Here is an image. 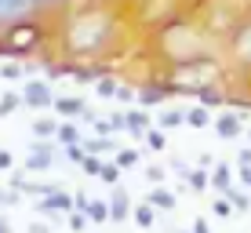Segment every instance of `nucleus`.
<instances>
[{
    "mask_svg": "<svg viewBox=\"0 0 251 233\" xmlns=\"http://www.w3.org/2000/svg\"><path fill=\"white\" fill-rule=\"evenodd\" d=\"M58 124H62L58 117H37V120H33V139H55Z\"/></svg>",
    "mask_w": 251,
    "mask_h": 233,
    "instance_id": "nucleus-21",
    "label": "nucleus"
},
{
    "mask_svg": "<svg viewBox=\"0 0 251 233\" xmlns=\"http://www.w3.org/2000/svg\"><path fill=\"white\" fill-rule=\"evenodd\" d=\"M15 109H22V95L19 91H4V95H0V120L11 117Z\"/></svg>",
    "mask_w": 251,
    "mask_h": 233,
    "instance_id": "nucleus-27",
    "label": "nucleus"
},
{
    "mask_svg": "<svg viewBox=\"0 0 251 233\" xmlns=\"http://www.w3.org/2000/svg\"><path fill=\"white\" fill-rule=\"evenodd\" d=\"M33 211H37V219H48V222H58V219H62V215H58V208L51 204V193L40 197V201L33 204Z\"/></svg>",
    "mask_w": 251,
    "mask_h": 233,
    "instance_id": "nucleus-26",
    "label": "nucleus"
},
{
    "mask_svg": "<svg viewBox=\"0 0 251 233\" xmlns=\"http://www.w3.org/2000/svg\"><path fill=\"white\" fill-rule=\"evenodd\" d=\"M229 51L240 66H251V22H237V29L229 33Z\"/></svg>",
    "mask_w": 251,
    "mask_h": 233,
    "instance_id": "nucleus-6",
    "label": "nucleus"
},
{
    "mask_svg": "<svg viewBox=\"0 0 251 233\" xmlns=\"http://www.w3.org/2000/svg\"><path fill=\"white\" fill-rule=\"evenodd\" d=\"M66 62H69V58H66ZM69 77H73V80H80V84H91V80H99V77H106V66L69 62Z\"/></svg>",
    "mask_w": 251,
    "mask_h": 233,
    "instance_id": "nucleus-13",
    "label": "nucleus"
},
{
    "mask_svg": "<svg viewBox=\"0 0 251 233\" xmlns=\"http://www.w3.org/2000/svg\"><path fill=\"white\" fill-rule=\"evenodd\" d=\"M55 4H69V0H37L40 11H44V7H55Z\"/></svg>",
    "mask_w": 251,
    "mask_h": 233,
    "instance_id": "nucleus-46",
    "label": "nucleus"
},
{
    "mask_svg": "<svg viewBox=\"0 0 251 233\" xmlns=\"http://www.w3.org/2000/svg\"><path fill=\"white\" fill-rule=\"evenodd\" d=\"M248 142H251V128H248Z\"/></svg>",
    "mask_w": 251,
    "mask_h": 233,
    "instance_id": "nucleus-49",
    "label": "nucleus"
},
{
    "mask_svg": "<svg viewBox=\"0 0 251 233\" xmlns=\"http://www.w3.org/2000/svg\"><path fill=\"white\" fill-rule=\"evenodd\" d=\"M117 102H124V106H131V102H138V91L131 88V84H120V88H117Z\"/></svg>",
    "mask_w": 251,
    "mask_h": 233,
    "instance_id": "nucleus-34",
    "label": "nucleus"
},
{
    "mask_svg": "<svg viewBox=\"0 0 251 233\" xmlns=\"http://www.w3.org/2000/svg\"><path fill=\"white\" fill-rule=\"evenodd\" d=\"M55 142H58V146H80V142H84V135H80V128H76L73 120H62V124H58Z\"/></svg>",
    "mask_w": 251,
    "mask_h": 233,
    "instance_id": "nucleus-19",
    "label": "nucleus"
},
{
    "mask_svg": "<svg viewBox=\"0 0 251 233\" xmlns=\"http://www.w3.org/2000/svg\"><path fill=\"white\" fill-rule=\"evenodd\" d=\"M51 204L58 208V215H69V211H76V204H73V193H66V189H55V193H51Z\"/></svg>",
    "mask_w": 251,
    "mask_h": 233,
    "instance_id": "nucleus-30",
    "label": "nucleus"
},
{
    "mask_svg": "<svg viewBox=\"0 0 251 233\" xmlns=\"http://www.w3.org/2000/svg\"><path fill=\"white\" fill-rule=\"evenodd\" d=\"M117 88H120L117 77H99V80H95V95H99V99H117Z\"/></svg>",
    "mask_w": 251,
    "mask_h": 233,
    "instance_id": "nucleus-28",
    "label": "nucleus"
},
{
    "mask_svg": "<svg viewBox=\"0 0 251 233\" xmlns=\"http://www.w3.org/2000/svg\"><path fill=\"white\" fill-rule=\"evenodd\" d=\"M62 153H66V157L76 164V168H80V164H84V157H88V153H84V146H62Z\"/></svg>",
    "mask_w": 251,
    "mask_h": 233,
    "instance_id": "nucleus-36",
    "label": "nucleus"
},
{
    "mask_svg": "<svg viewBox=\"0 0 251 233\" xmlns=\"http://www.w3.org/2000/svg\"><path fill=\"white\" fill-rule=\"evenodd\" d=\"M211 124H215V117H211V109H207V106H201V102H197L193 109H186V128L204 131V128H211Z\"/></svg>",
    "mask_w": 251,
    "mask_h": 233,
    "instance_id": "nucleus-16",
    "label": "nucleus"
},
{
    "mask_svg": "<svg viewBox=\"0 0 251 233\" xmlns=\"http://www.w3.org/2000/svg\"><path fill=\"white\" fill-rule=\"evenodd\" d=\"M142 142H146V150H153V153H164V150H168V131L153 124L150 131H146V139H142Z\"/></svg>",
    "mask_w": 251,
    "mask_h": 233,
    "instance_id": "nucleus-24",
    "label": "nucleus"
},
{
    "mask_svg": "<svg viewBox=\"0 0 251 233\" xmlns=\"http://www.w3.org/2000/svg\"><path fill=\"white\" fill-rule=\"evenodd\" d=\"M55 113L58 117H84L88 113V102L80 95H58L55 99Z\"/></svg>",
    "mask_w": 251,
    "mask_h": 233,
    "instance_id": "nucleus-11",
    "label": "nucleus"
},
{
    "mask_svg": "<svg viewBox=\"0 0 251 233\" xmlns=\"http://www.w3.org/2000/svg\"><path fill=\"white\" fill-rule=\"evenodd\" d=\"M25 233H51V226H48V219H37V222H29Z\"/></svg>",
    "mask_w": 251,
    "mask_h": 233,
    "instance_id": "nucleus-42",
    "label": "nucleus"
},
{
    "mask_svg": "<svg viewBox=\"0 0 251 233\" xmlns=\"http://www.w3.org/2000/svg\"><path fill=\"white\" fill-rule=\"evenodd\" d=\"M178 233H193V230H178Z\"/></svg>",
    "mask_w": 251,
    "mask_h": 233,
    "instance_id": "nucleus-50",
    "label": "nucleus"
},
{
    "mask_svg": "<svg viewBox=\"0 0 251 233\" xmlns=\"http://www.w3.org/2000/svg\"><path fill=\"white\" fill-rule=\"evenodd\" d=\"M124 117H127V135L142 142V139H146V131L153 128V117L146 113L142 106H135V109H124Z\"/></svg>",
    "mask_w": 251,
    "mask_h": 233,
    "instance_id": "nucleus-8",
    "label": "nucleus"
},
{
    "mask_svg": "<svg viewBox=\"0 0 251 233\" xmlns=\"http://www.w3.org/2000/svg\"><path fill=\"white\" fill-rule=\"evenodd\" d=\"M84 153H91V157H102V153H117L120 150V142H117V135H91V139H84Z\"/></svg>",
    "mask_w": 251,
    "mask_h": 233,
    "instance_id": "nucleus-10",
    "label": "nucleus"
},
{
    "mask_svg": "<svg viewBox=\"0 0 251 233\" xmlns=\"http://www.w3.org/2000/svg\"><path fill=\"white\" fill-rule=\"evenodd\" d=\"M22 95V106L25 109H55V88H51L48 80H40V77H33V80H25V88L19 91Z\"/></svg>",
    "mask_w": 251,
    "mask_h": 233,
    "instance_id": "nucleus-4",
    "label": "nucleus"
},
{
    "mask_svg": "<svg viewBox=\"0 0 251 233\" xmlns=\"http://www.w3.org/2000/svg\"><path fill=\"white\" fill-rule=\"evenodd\" d=\"M58 146L55 139H33L29 146V153H25V160H22V171H51L58 164Z\"/></svg>",
    "mask_w": 251,
    "mask_h": 233,
    "instance_id": "nucleus-3",
    "label": "nucleus"
},
{
    "mask_svg": "<svg viewBox=\"0 0 251 233\" xmlns=\"http://www.w3.org/2000/svg\"><path fill=\"white\" fill-rule=\"evenodd\" d=\"M197 168H215V160H211V153H201V164Z\"/></svg>",
    "mask_w": 251,
    "mask_h": 233,
    "instance_id": "nucleus-47",
    "label": "nucleus"
},
{
    "mask_svg": "<svg viewBox=\"0 0 251 233\" xmlns=\"http://www.w3.org/2000/svg\"><path fill=\"white\" fill-rule=\"evenodd\" d=\"M193 233H211V226H207V219H193V226H189Z\"/></svg>",
    "mask_w": 251,
    "mask_h": 233,
    "instance_id": "nucleus-43",
    "label": "nucleus"
},
{
    "mask_svg": "<svg viewBox=\"0 0 251 233\" xmlns=\"http://www.w3.org/2000/svg\"><path fill=\"white\" fill-rule=\"evenodd\" d=\"M211 128H215V135H219V139H237V135H244V117L233 113V109H226V113L215 117Z\"/></svg>",
    "mask_w": 251,
    "mask_h": 233,
    "instance_id": "nucleus-7",
    "label": "nucleus"
},
{
    "mask_svg": "<svg viewBox=\"0 0 251 233\" xmlns=\"http://www.w3.org/2000/svg\"><path fill=\"white\" fill-rule=\"evenodd\" d=\"M48 26L40 22V15H22V19L0 26V58H25L37 55L48 44Z\"/></svg>",
    "mask_w": 251,
    "mask_h": 233,
    "instance_id": "nucleus-2",
    "label": "nucleus"
},
{
    "mask_svg": "<svg viewBox=\"0 0 251 233\" xmlns=\"http://www.w3.org/2000/svg\"><path fill=\"white\" fill-rule=\"evenodd\" d=\"M37 70H44V66H37V62H4L0 66V80H22V77H29V73H37Z\"/></svg>",
    "mask_w": 251,
    "mask_h": 233,
    "instance_id": "nucleus-15",
    "label": "nucleus"
},
{
    "mask_svg": "<svg viewBox=\"0 0 251 233\" xmlns=\"http://www.w3.org/2000/svg\"><path fill=\"white\" fill-rule=\"evenodd\" d=\"M106 201H109V222H113V226L131 219V208H135V204H131V193H127L124 186H113Z\"/></svg>",
    "mask_w": 251,
    "mask_h": 233,
    "instance_id": "nucleus-5",
    "label": "nucleus"
},
{
    "mask_svg": "<svg viewBox=\"0 0 251 233\" xmlns=\"http://www.w3.org/2000/svg\"><path fill=\"white\" fill-rule=\"evenodd\" d=\"M211 189H219V193H229L233 189V168L229 164H215L211 168Z\"/></svg>",
    "mask_w": 251,
    "mask_h": 233,
    "instance_id": "nucleus-17",
    "label": "nucleus"
},
{
    "mask_svg": "<svg viewBox=\"0 0 251 233\" xmlns=\"http://www.w3.org/2000/svg\"><path fill=\"white\" fill-rule=\"evenodd\" d=\"M153 124L164 128V131H171V128H182V124H186V109H178V106H164Z\"/></svg>",
    "mask_w": 251,
    "mask_h": 233,
    "instance_id": "nucleus-14",
    "label": "nucleus"
},
{
    "mask_svg": "<svg viewBox=\"0 0 251 233\" xmlns=\"http://www.w3.org/2000/svg\"><path fill=\"white\" fill-rule=\"evenodd\" d=\"M0 171H15V157H11V150H0Z\"/></svg>",
    "mask_w": 251,
    "mask_h": 233,
    "instance_id": "nucleus-41",
    "label": "nucleus"
},
{
    "mask_svg": "<svg viewBox=\"0 0 251 233\" xmlns=\"http://www.w3.org/2000/svg\"><path fill=\"white\" fill-rule=\"evenodd\" d=\"M142 201H150L157 211H175V208H178V197H175V189H168V186H153L150 193L142 197Z\"/></svg>",
    "mask_w": 251,
    "mask_h": 233,
    "instance_id": "nucleus-9",
    "label": "nucleus"
},
{
    "mask_svg": "<svg viewBox=\"0 0 251 233\" xmlns=\"http://www.w3.org/2000/svg\"><path fill=\"white\" fill-rule=\"evenodd\" d=\"M66 226H69V230H73V233H84V230H88V226H91V219H88V215H84V211H69V219H66Z\"/></svg>",
    "mask_w": 251,
    "mask_h": 233,
    "instance_id": "nucleus-31",
    "label": "nucleus"
},
{
    "mask_svg": "<svg viewBox=\"0 0 251 233\" xmlns=\"http://www.w3.org/2000/svg\"><path fill=\"white\" fill-rule=\"evenodd\" d=\"M211 211L215 215H219V219H229V215H237V211H233V204H229V197H215V204H211Z\"/></svg>",
    "mask_w": 251,
    "mask_h": 233,
    "instance_id": "nucleus-33",
    "label": "nucleus"
},
{
    "mask_svg": "<svg viewBox=\"0 0 251 233\" xmlns=\"http://www.w3.org/2000/svg\"><path fill=\"white\" fill-rule=\"evenodd\" d=\"M207 186H211V171H207V168H189V171H186V189L204 193Z\"/></svg>",
    "mask_w": 251,
    "mask_h": 233,
    "instance_id": "nucleus-20",
    "label": "nucleus"
},
{
    "mask_svg": "<svg viewBox=\"0 0 251 233\" xmlns=\"http://www.w3.org/2000/svg\"><path fill=\"white\" fill-rule=\"evenodd\" d=\"M80 171H84V175H99V171H102V160L88 153V157H84V164H80Z\"/></svg>",
    "mask_w": 251,
    "mask_h": 233,
    "instance_id": "nucleus-37",
    "label": "nucleus"
},
{
    "mask_svg": "<svg viewBox=\"0 0 251 233\" xmlns=\"http://www.w3.org/2000/svg\"><path fill=\"white\" fill-rule=\"evenodd\" d=\"M113 160L120 168H138V164H142V150H138V146H120L113 153Z\"/></svg>",
    "mask_w": 251,
    "mask_h": 233,
    "instance_id": "nucleus-23",
    "label": "nucleus"
},
{
    "mask_svg": "<svg viewBox=\"0 0 251 233\" xmlns=\"http://www.w3.org/2000/svg\"><path fill=\"white\" fill-rule=\"evenodd\" d=\"M19 201H22V193H15V189H0V208H15Z\"/></svg>",
    "mask_w": 251,
    "mask_h": 233,
    "instance_id": "nucleus-38",
    "label": "nucleus"
},
{
    "mask_svg": "<svg viewBox=\"0 0 251 233\" xmlns=\"http://www.w3.org/2000/svg\"><path fill=\"white\" fill-rule=\"evenodd\" d=\"M168 84H146V88H138V106L150 109V106H164L168 102Z\"/></svg>",
    "mask_w": 251,
    "mask_h": 233,
    "instance_id": "nucleus-12",
    "label": "nucleus"
},
{
    "mask_svg": "<svg viewBox=\"0 0 251 233\" xmlns=\"http://www.w3.org/2000/svg\"><path fill=\"white\" fill-rule=\"evenodd\" d=\"M88 219L95 222V226H102V222H109V201H102V197H91L88 201Z\"/></svg>",
    "mask_w": 251,
    "mask_h": 233,
    "instance_id": "nucleus-22",
    "label": "nucleus"
},
{
    "mask_svg": "<svg viewBox=\"0 0 251 233\" xmlns=\"http://www.w3.org/2000/svg\"><path fill=\"white\" fill-rule=\"evenodd\" d=\"M222 197H229V204H233V211H237V215H248V211H251V193H248V189H237V186H233L229 193H222Z\"/></svg>",
    "mask_w": 251,
    "mask_h": 233,
    "instance_id": "nucleus-25",
    "label": "nucleus"
},
{
    "mask_svg": "<svg viewBox=\"0 0 251 233\" xmlns=\"http://www.w3.org/2000/svg\"><path fill=\"white\" fill-rule=\"evenodd\" d=\"M171 171H178V175H182V179H186V171H189V164L175 157V160H171Z\"/></svg>",
    "mask_w": 251,
    "mask_h": 233,
    "instance_id": "nucleus-44",
    "label": "nucleus"
},
{
    "mask_svg": "<svg viewBox=\"0 0 251 233\" xmlns=\"http://www.w3.org/2000/svg\"><path fill=\"white\" fill-rule=\"evenodd\" d=\"M146 179H150V186H164L168 168H160V164H146Z\"/></svg>",
    "mask_w": 251,
    "mask_h": 233,
    "instance_id": "nucleus-32",
    "label": "nucleus"
},
{
    "mask_svg": "<svg viewBox=\"0 0 251 233\" xmlns=\"http://www.w3.org/2000/svg\"><path fill=\"white\" fill-rule=\"evenodd\" d=\"M0 233H11V222H7V215H0Z\"/></svg>",
    "mask_w": 251,
    "mask_h": 233,
    "instance_id": "nucleus-48",
    "label": "nucleus"
},
{
    "mask_svg": "<svg viewBox=\"0 0 251 233\" xmlns=\"http://www.w3.org/2000/svg\"><path fill=\"white\" fill-rule=\"evenodd\" d=\"M131 219H135V226H142V230H150L153 222H157V208H153L150 201H138L135 208H131Z\"/></svg>",
    "mask_w": 251,
    "mask_h": 233,
    "instance_id": "nucleus-18",
    "label": "nucleus"
},
{
    "mask_svg": "<svg viewBox=\"0 0 251 233\" xmlns=\"http://www.w3.org/2000/svg\"><path fill=\"white\" fill-rule=\"evenodd\" d=\"M117 37V26H113V15L106 7H84L73 22L62 29V44H66V55L69 62L73 58H91L99 51L109 48V40Z\"/></svg>",
    "mask_w": 251,
    "mask_h": 233,
    "instance_id": "nucleus-1",
    "label": "nucleus"
},
{
    "mask_svg": "<svg viewBox=\"0 0 251 233\" xmlns=\"http://www.w3.org/2000/svg\"><path fill=\"white\" fill-rule=\"evenodd\" d=\"M237 175H240V182H244V186L251 189V168H240V171H237Z\"/></svg>",
    "mask_w": 251,
    "mask_h": 233,
    "instance_id": "nucleus-45",
    "label": "nucleus"
},
{
    "mask_svg": "<svg viewBox=\"0 0 251 233\" xmlns=\"http://www.w3.org/2000/svg\"><path fill=\"white\" fill-rule=\"evenodd\" d=\"M120 175H124V168H120L117 160H113V164H102V171H99V179H102V182H106L109 189L120 186Z\"/></svg>",
    "mask_w": 251,
    "mask_h": 233,
    "instance_id": "nucleus-29",
    "label": "nucleus"
},
{
    "mask_svg": "<svg viewBox=\"0 0 251 233\" xmlns=\"http://www.w3.org/2000/svg\"><path fill=\"white\" fill-rule=\"evenodd\" d=\"M237 168H251V146H240L237 150Z\"/></svg>",
    "mask_w": 251,
    "mask_h": 233,
    "instance_id": "nucleus-40",
    "label": "nucleus"
},
{
    "mask_svg": "<svg viewBox=\"0 0 251 233\" xmlns=\"http://www.w3.org/2000/svg\"><path fill=\"white\" fill-rule=\"evenodd\" d=\"M91 131H95V135H117L113 124H109V117H95V120H91Z\"/></svg>",
    "mask_w": 251,
    "mask_h": 233,
    "instance_id": "nucleus-35",
    "label": "nucleus"
},
{
    "mask_svg": "<svg viewBox=\"0 0 251 233\" xmlns=\"http://www.w3.org/2000/svg\"><path fill=\"white\" fill-rule=\"evenodd\" d=\"M109 124H113V131H127V117H124V109H117V113H109Z\"/></svg>",
    "mask_w": 251,
    "mask_h": 233,
    "instance_id": "nucleus-39",
    "label": "nucleus"
}]
</instances>
